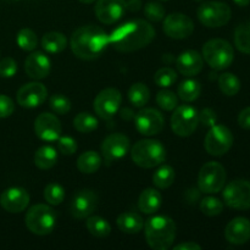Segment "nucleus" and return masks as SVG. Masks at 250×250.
<instances>
[{
	"label": "nucleus",
	"instance_id": "37998d69",
	"mask_svg": "<svg viewBox=\"0 0 250 250\" xmlns=\"http://www.w3.org/2000/svg\"><path fill=\"white\" fill-rule=\"evenodd\" d=\"M58 149L63 155H73L77 151V142L71 137H59Z\"/></svg>",
	"mask_w": 250,
	"mask_h": 250
},
{
	"label": "nucleus",
	"instance_id": "ea45409f",
	"mask_svg": "<svg viewBox=\"0 0 250 250\" xmlns=\"http://www.w3.org/2000/svg\"><path fill=\"white\" fill-rule=\"evenodd\" d=\"M156 103L159 106L165 111H172L173 109L177 107L178 104V98L171 90H160L156 95Z\"/></svg>",
	"mask_w": 250,
	"mask_h": 250
},
{
	"label": "nucleus",
	"instance_id": "4c0bfd02",
	"mask_svg": "<svg viewBox=\"0 0 250 250\" xmlns=\"http://www.w3.org/2000/svg\"><path fill=\"white\" fill-rule=\"evenodd\" d=\"M200 211L207 216H217L224 210V204L220 199L215 197H207L200 202Z\"/></svg>",
	"mask_w": 250,
	"mask_h": 250
},
{
	"label": "nucleus",
	"instance_id": "473e14b6",
	"mask_svg": "<svg viewBox=\"0 0 250 250\" xmlns=\"http://www.w3.org/2000/svg\"><path fill=\"white\" fill-rule=\"evenodd\" d=\"M234 45L242 53L250 54V22L237 27L234 31Z\"/></svg>",
	"mask_w": 250,
	"mask_h": 250
},
{
	"label": "nucleus",
	"instance_id": "603ef678",
	"mask_svg": "<svg viewBox=\"0 0 250 250\" xmlns=\"http://www.w3.org/2000/svg\"><path fill=\"white\" fill-rule=\"evenodd\" d=\"M238 6H248L250 4V0H233Z\"/></svg>",
	"mask_w": 250,
	"mask_h": 250
},
{
	"label": "nucleus",
	"instance_id": "c9c22d12",
	"mask_svg": "<svg viewBox=\"0 0 250 250\" xmlns=\"http://www.w3.org/2000/svg\"><path fill=\"white\" fill-rule=\"evenodd\" d=\"M17 45L24 51H33L38 45L37 34L29 28H22L16 37Z\"/></svg>",
	"mask_w": 250,
	"mask_h": 250
},
{
	"label": "nucleus",
	"instance_id": "b1692460",
	"mask_svg": "<svg viewBox=\"0 0 250 250\" xmlns=\"http://www.w3.org/2000/svg\"><path fill=\"white\" fill-rule=\"evenodd\" d=\"M161 204H163V195L154 188H146L139 195L138 208L144 214H154L160 209Z\"/></svg>",
	"mask_w": 250,
	"mask_h": 250
},
{
	"label": "nucleus",
	"instance_id": "c03bdc74",
	"mask_svg": "<svg viewBox=\"0 0 250 250\" xmlns=\"http://www.w3.org/2000/svg\"><path fill=\"white\" fill-rule=\"evenodd\" d=\"M17 63L12 58H4L0 61V77L11 78L16 75Z\"/></svg>",
	"mask_w": 250,
	"mask_h": 250
},
{
	"label": "nucleus",
	"instance_id": "20e7f679",
	"mask_svg": "<svg viewBox=\"0 0 250 250\" xmlns=\"http://www.w3.org/2000/svg\"><path fill=\"white\" fill-rule=\"evenodd\" d=\"M131 158L139 167L153 168L165 161L166 150L159 141L143 139L134 144L131 150Z\"/></svg>",
	"mask_w": 250,
	"mask_h": 250
},
{
	"label": "nucleus",
	"instance_id": "f8f14e48",
	"mask_svg": "<svg viewBox=\"0 0 250 250\" xmlns=\"http://www.w3.org/2000/svg\"><path fill=\"white\" fill-rule=\"evenodd\" d=\"M122 103V95L116 88H105L94 99L95 114L103 120H110L117 114Z\"/></svg>",
	"mask_w": 250,
	"mask_h": 250
},
{
	"label": "nucleus",
	"instance_id": "ddd939ff",
	"mask_svg": "<svg viewBox=\"0 0 250 250\" xmlns=\"http://www.w3.org/2000/svg\"><path fill=\"white\" fill-rule=\"evenodd\" d=\"M164 32L172 39H186L194 32V23L189 16L185 14H171L164 20Z\"/></svg>",
	"mask_w": 250,
	"mask_h": 250
},
{
	"label": "nucleus",
	"instance_id": "393cba45",
	"mask_svg": "<svg viewBox=\"0 0 250 250\" xmlns=\"http://www.w3.org/2000/svg\"><path fill=\"white\" fill-rule=\"evenodd\" d=\"M117 227L120 229V231L124 232V233L128 234H134L138 233L142 231V229L144 227V221L142 219L141 215H138L137 212L128 211L124 212V214L120 215L117 217Z\"/></svg>",
	"mask_w": 250,
	"mask_h": 250
},
{
	"label": "nucleus",
	"instance_id": "a18cd8bd",
	"mask_svg": "<svg viewBox=\"0 0 250 250\" xmlns=\"http://www.w3.org/2000/svg\"><path fill=\"white\" fill-rule=\"evenodd\" d=\"M15 110V104L11 98L0 94V119H6L11 116Z\"/></svg>",
	"mask_w": 250,
	"mask_h": 250
},
{
	"label": "nucleus",
	"instance_id": "412c9836",
	"mask_svg": "<svg viewBox=\"0 0 250 250\" xmlns=\"http://www.w3.org/2000/svg\"><path fill=\"white\" fill-rule=\"evenodd\" d=\"M51 70L50 59L42 51H33L24 61V71L33 80H43L48 77Z\"/></svg>",
	"mask_w": 250,
	"mask_h": 250
},
{
	"label": "nucleus",
	"instance_id": "6e6d98bb",
	"mask_svg": "<svg viewBox=\"0 0 250 250\" xmlns=\"http://www.w3.org/2000/svg\"><path fill=\"white\" fill-rule=\"evenodd\" d=\"M163 1H165V0H163Z\"/></svg>",
	"mask_w": 250,
	"mask_h": 250
},
{
	"label": "nucleus",
	"instance_id": "09e8293b",
	"mask_svg": "<svg viewBox=\"0 0 250 250\" xmlns=\"http://www.w3.org/2000/svg\"><path fill=\"white\" fill-rule=\"evenodd\" d=\"M175 250H200L202 247L199 244L194 243V242H185V243L177 244V246L173 247Z\"/></svg>",
	"mask_w": 250,
	"mask_h": 250
},
{
	"label": "nucleus",
	"instance_id": "9b49d317",
	"mask_svg": "<svg viewBox=\"0 0 250 250\" xmlns=\"http://www.w3.org/2000/svg\"><path fill=\"white\" fill-rule=\"evenodd\" d=\"M222 197L227 207L232 209H250V182L247 180L232 181L225 187Z\"/></svg>",
	"mask_w": 250,
	"mask_h": 250
},
{
	"label": "nucleus",
	"instance_id": "5fc2aeb1",
	"mask_svg": "<svg viewBox=\"0 0 250 250\" xmlns=\"http://www.w3.org/2000/svg\"><path fill=\"white\" fill-rule=\"evenodd\" d=\"M194 1H202V0H194Z\"/></svg>",
	"mask_w": 250,
	"mask_h": 250
},
{
	"label": "nucleus",
	"instance_id": "4be33fe9",
	"mask_svg": "<svg viewBox=\"0 0 250 250\" xmlns=\"http://www.w3.org/2000/svg\"><path fill=\"white\" fill-rule=\"evenodd\" d=\"M225 237L236 246L246 244L250 239V221L246 217H236L226 226Z\"/></svg>",
	"mask_w": 250,
	"mask_h": 250
},
{
	"label": "nucleus",
	"instance_id": "a19ab883",
	"mask_svg": "<svg viewBox=\"0 0 250 250\" xmlns=\"http://www.w3.org/2000/svg\"><path fill=\"white\" fill-rule=\"evenodd\" d=\"M50 107L55 114L66 115L71 110V102L65 95L55 94L50 98Z\"/></svg>",
	"mask_w": 250,
	"mask_h": 250
},
{
	"label": "nucleus",
	"instance_id": "f704fd0d",
	"mask_svg": "<svg viewBox=\"0 0 250 250\" xmlns=\"http://www.w3.org/2000/svg\"><path fill=\"white\" fill-rule=\"evenodd\" d=\"M73 126L81 133H90L98 128V120L89 112H80L73 120Z\"/></svg>",
	"mask_w": 250,
	"mask_h": 250
},
{
	"label": "nucleus",
	"instance_id": "8fccbe9b",
	"mask_svg": "<svg viewBox=\"0 0 250 250\" xmlns=\"http://www.w3.org/2000/svg\"><path fill=\"white\" fill-rule=\"evenodd\" d=\"M199 192H200V189L198 190V189H195V188L188 190V192L186 193V199H187V202L193 203V204H194V203L199 199Z\"/></svg>",
	"mask_w": 250,
	"mask_h": 250
},
{
	"label": "nucleus",
	"instance_id": "f03ea898",
	"mask_svg": "<svg viewBox=\"0 0 250 250\" xmlns=\"http://www.w3.org/2000/svg\"><path fill=\"white\" fill-rule=\"evenodd\" d=\"M70 45L76 58L85 61L95 60L109 45V34L92 24L80 27L71 36Z\"/></svg>",
	"mask_w": 250,
	"mask_h": 250
},
{
	"label": "nucleus",
	"instance_id": "1a4fd4ad",
	"mask_svg": "<svg viewBox=\"0 0 250 250\" xmlns=\"http://www.w3.org/2000/svg\"><path fill=\"white\" fill-rule=\"evenodd\" d=\"M199 125V112L190 105H181L176 107L171 116V128L180 137H189Z\"/></svg>",
	"mask_w": 250,
	"mask_h": 250
},
{
	"label": "nucleus",
	"instance_id": "2eb2a0df",
	"mask_svg": "<svg viewBox=\"0 0 250 250\" xmlns=\"http://www.w3.org/2000/svg\"><path fill=\"white\" fill-rule=\"evenodd\" d=\"M98 205V197L93 190L81 189L73 195L70 211L75 219L83 220L89 217L95 211Z\"/></svg>",
	"mask_w": 250,
	"mask_h": 250
},
{
	"label": "nucleus",
	"instance_id": "39448f33",
	"mask_svg": "<svg viewBox=\"0 0 250 250\" xmlns=\"http://www.w3.org/2000/svg\"><path fill=\"white\" fill-rule=\"evenodd\" d=\"M24 222L29 231L37 236L51 233L56 226V214L53 208L46 204L33 205L27 211Z\"/></svg>",
	"mask_w": 250,
	"mask_h": 250
},
{
	"label": "nucleus",
	"instance_id": "e433bc0d",
	"mask_svg": "<svg viewBox=\"0 0 250 250\" xmlns=\"http://www.w3.org/2000/svg\"><path fill=\"white\" fill-rule=\"evenodd\" d=\"M44 199L50 205H60L65 199V189L59 183H49L44 189Z\"/></svg>",
	"mask_w": 250,
	"mask_h": 250
},
{
	"label": "nucleus",
	"instance_id": "dca6fc26",
	"mask_svg": "<svg viewBox=\"0 0 250 250\" xmlns=\"http://www.w3.org/2000/svg\"><path fill=\"white\" fill-rule=\"evenodd\" d=\"M46 95H48V89L43 83L31 82L20 88L16 94V99L20 106L33 109L45 102Z\"/></svg>",
	"mask_w": 250,
	"mask_h": 250
},
{
	"label": "nucleus",
	"instance_id": "c85d7f7f",
	"mask_svg": "<svg viewBox=\"0 0 250 250\" xmlns=\"http://www.w3.org/2000/svg\"><path fill=\"white\" fill-rule=\"evenodd\" d=\"M85 226L89 233L97 238H105L111 233V226L105 219L100 216H89L87 217Z\"/></svg>",
	"mask_w": 250,
	"mask_h": 250
},
{
	"label": "nucleus",
	"instance_id": "6e6552de",
	"mask_svg": "<svg viewBox=\"0 0 250 250\" xmlns=\"http://www.w3.org/2000/svg\"><path fill=\"white\" fill-rule=\"evenodd\" d=\"M198 19L200 23L209 28H219L231 20V7L221 1L203 2L198 9Z\"/></svg>",
	"mask_w": 250,
	"mask_h": 250
},
{
	"label": "nucleus",
	"instance_id": "79ce46f5",
	"mask_svg": "<svg viewBox=\"0 0 250 250\" xmlns=\"http://www.w3.org/2000/svg\"><path fill=\"white\" fill-rule=\"evenodd\" d=\"M144 14H146V19L150 20V21L160 22L165 17V9L160 2L150 1L144 7Z\"/></svg>",
	"mask_w": 250,
	"mask_h": 250
},
{
	"label": "nucleus",
	"instance_id": "a211bd4d",
	"mask_svg": "<svg viewBox=\"0 0 250 250\" xmlns=\"http://www.w3.org/2000/svg\"><path fill=\"white\" fill-rule=\"evenodd\" d=\"M61 122L54 114L43 112L38 115L34 121V132L37 136L45 142L58 141L61 136Z\"/></svg>",
	"mask_w": 250,
	"mask_h": 250
},
{
	"label": "nucleus",
	"instance_id": "f3484780",
	"mask_svg": "<svg viewBox=\"0 0 250 250\" xmlns=\"http://www.w3.org/2000/svg\"><path fill=\"white\" fill-rule=\"evenodd\" d=\"M131 148L128 137L121 133H112L103 141L102 153L107 163H112L126 156Z\"/></svg>",
	"mask_w": 250,
	"mask_h": 250
},
{
	"label": "nucleus",
	"instance_id": "72a5a7b5",
	"mask_svg": "<svg viewBox=\"0 0 250 250\" xmlns=\"http://www.w3.org/2000/svg\"><path fill=\"white\" fill-rule=\"evenodd\" d=\"M219 87L225 95L233 97L241 89V81L233 73H222L219 77Z\"/></svg>",
	"mask_w": 250,
	"mask_h": 250
},
{
	"label": "nucleus",
	"instance_id": "4468645a",
	"mask_svg": "<svg viewBox=\"0 0 250 250\" xmlns=\"http://www.w3.org/2000/svg\"><path fill=\"white\" fill-rule=\"evenodd\" d=\"M165 126V119L163 114L156 109L146 107L142 109L136 115V127L143 136H155L163 131Z\"/></svg>",
	"mask_w": 250,
	"mask_h": 250
},
{
	"label": "nucleus",
	"instance_id": "0eeeda50",
	"mask_svg": "<svg viewBox=\"0 0 250 250\" xmlns=\"http://www.w3.org/2000/svg\"><path fill=\"white\" fill-rule=\"evenodd\" d=\"M226 183V170L221 164L210 161L203 165L198 175V186L200 192L207 194L219 193Z\"/></svg>",
	"mask_w": 250,
	"mask_h": 250
},
{
	"label": "nucleus",
	"instance_id": "864d4df0",
	"mask_svg": "<svg viewBox=\"0 0 250 250\" xmlns=\"http://www.w3.org/2000/svg\"><path fill=\"white\" fill-rule=\"evenodd\" d=\"M81 2H83V4H92V2H94L95 0H80Z\"/></svg>",
	"mask_w": 250,
	"mask_h": 250
},
{
	"label": "nucleus",
	"instance_id": "c756f323",
	"mask_svg": "<svg viewBox=\"0 0 250 250\" xmlns=\"http://www.w3.org/2000/svg\"><path fill=\"white\" fill-rule=\"evenodd\" d=\"M128 99L133 106L143 107L150 99L149 88L144 83H134L128 90Z\"/></svg>",
	"mask_w": 250,
	"mask_h": 250
},
{
	"label": "nucleus",
	"instance_id": "3c124183",
	"mask_svg": "<svg viewBox=\"0 0 250 250\" xmlns=\"http://www.w3.org/2000/svg\"><path fill=\"white\" fill-rule=\"evenodd\" d=\"M142 7L141 0H127L126 1V10L128 11H138Z\"/></svg>",
	"mask_w": 250,
	"mask_h": 250
},
{
	"label": "nucleus",
	"instance_id": "bb28decb",
	"mask_svg": "<svg viewBox=\"0 0 250 250\" xmlns=\"http://www.w3.org/2000/svg\"><path fill=\"white\" fill-rule=\"evenodd\" d=\"M58 163V153L50 146H43L34 154V164L41 170H49Z\"/></svg>",
	"mask_w": 250,
	"mask_h": 250
},
{
	"label": "nucleus",
	"instance_id": "6ab92c4d",
	"mask_svg": "<svg viewBox=\"0 0 250 250\" xmlns=\"http://www.w3.org/2000/svg\"><path fill=\"white\" fill-rule=\"evenodd\" d=\"M94 11L102 23L112 24L124 16L126 11V1L125 0H98Z\"/></svg>",
	"mask_w": 250,
	"mask_h": 250
},
{
	"label": "nucleus",
	"instance_id": "cd10ccee",
	"mask_svg": "<svg viewBox=\"0 0 250 250\" xmlns=\"http://www.w3.org/2000/svg\"><path fill=\"white\" fill-rule=\"evenodd\" d=\"M102 166V158L97 151H85L81 154L80 158L77 159V167L78 170L85 175H92L97 172Z\"/></svg>",
	"mask_w": 250,
	"mask_h": 250
},
{
	"label": "nucleus",
	"instance_id": "de8ad7c7",
	"mask_svg": "<svg viewBox=\"0 0 250 250\" xmlns=\"http://www.w3.org/2000/svg\"><path fill=\"white\" fill-rule=\"evenodd\" d=\"M238 124L242 128L250 129V107L242 110L238 116Z\"/></svg>",
	"mask_w": 250,
	"mask_h": 250
},
{
	"label": "nucleus",
	"instance_id": "aec40b11",
	"mask_svg": "<svg viewBox=\"0 0 250 250\" xmlns=\"http://www.w3.org/2000/svg\"><path fill=\"white\" fill-rule=\"evenodd\" d=\"M29 194L24 188L11 187L0 194V205L7 212L17 214L28 207Z\"/></svg>",
	"mask_w": 250,
	"mask_h": 250
},
{
	"label": "nucleus",
	"instance_id": "f257e3e1",
	"mask_svg": "<svg viewBox=\"0 0 250 250\" xmlns=\"http://www.w3.org/2000/svg\"><path fill=\"white\" fill-rule=\"evenodd\" d=\"M155 38V29L144 20H131L120 24L109 36V44L121 53L141 50Z\"/></svg>",
	"mask_w": 250,
	"mask_h": 250
},
{
	"label": "nucleus",
	"instance_id": "7c9ffc66",
	"mask_svg": "<svg viewBox=\"0 0 250 250\" xmlns=\"http://www.w3.org/2000/svg\"><path fill=\"white\" fill-rule=\"evenodd\" d=\"M200 92H202V87L200 83L195 80H186L178 85V97L183 100V102H194L199 98Z\"/></svg>",
	"mask_w": 250,
	"mask_h": 250
},
{
	"label": "nucleus",
	"instance_id": "9d476101",
	"mask_svg": "<svg viewBox=\"0 0 250 250\" xmlns=\"http://www.w3.org/2000/svg\"><path fill=\"white\" fill-rule=\"evenodd\" d=\"M233 134L224 125H214L210 127L204 141L205 150L212 156H222L232 148Z\"/></svg>",
	"mask_w": 250,
	"mask_h": 250
},
{
	"label": "nucleus",
	"instance_id": "5701e85b",
	"mask_svg": "<svg viewBox=\"0 0 250 250\" xmlns=\"http://www.w3.org/2000/svg\"><path fill=\"white\" fill-rule=\"evenodd\" d=\"M204 60L197 50H187L180 54L176 60V67L183 76H195L203 70Z\"/></svg>",
	"mask_w": 250,
	"mask_h": 250
},
{
	"label": "nucleus",
	"instance_id": "58836bf2",
	"mask_svg": "<svg viewBox=\"0 0 250 250\" xmlns=\"http://www.w3.org/2000/svg\"><path fill=\"white\" fill-rule=\"evenodd\" d=\"M154 81L159 87L167 88L177 81V73L171 67H163L156 71L154 75Z\"/></svg>",
	"mask_w": 250,
	"mask_h": 250
},
{
	"label": "nucleus",
	"instance_id": "2f4dec72",
	"mask_svg": "<svg viewBox=\"0 0 250 250\" xmlns=\"http://www.w3.org/2000/svg\"><path fill=\"white\" fill-rule=\"evenodd\" d=\"M175 182V170L170 165H163L153 176V183L159 189H166Z\"/></svg>",
	"mask_w": 250,
	"mask_h": 250
},
{
	"label": "nucleus",
	"instance_id": "423d86ee",
	"mask_svg": "<svg viewBox=\"0 0 250 250\" xmlns=\"http://www.w3.org/2000/svg\"><path fill=\"white\" fill-rule=\"evenodd\" d=\"M203 59L214 70H225L233 62V48L224 39H211L203 46Z\"/></svg>",
	"mask_w": 250,
	"mask_h": 250
},
{
	"label": "nucleus",
	"instance_id": "49530a36",
	"mask_svg": "<svg viewBox=\"0 0 250 250\" xmlns=\"http://www.w3.org/2000/svg\"><path fill=\"white\" fill-rule=\"evenodd\" d=\"M217 116L215 111L209 107H205L199 112V124H202L204 127H212L216 125Z\"/></svg>",
	"mask_w": 250,
	"mask_h": 250
},
{
	"label": "nucleus",
	"instance_id": "a878e982",
	"mask_svg": "<svg viewBox=\"0 0 250 250\" xmlns=\"http://www.w3.org/2000/svg\"><path fill=\"white\" fill-rule=\"evenodd\" d=\"M42 46L50 54L61 53L67 46V38L60 32H49L42 38Z\"/></svg>",
	"mask_w": 250,
	"mask_h": 250
},
{
	"label": "nucleus",
	"instance_id": "7ed1b4c3",
	"mask_svg": "<svg viewBox=\"0 0 250 250\" xmlns=\"http://www.w3.org/2000/svg\"><path fill=\"white\" fill-rule=\"evenodd\" d=\"M148 246L154 250H167L176 239V224L164 215L150 217L144 225Z\"/></svg>",
	"mask_w": 250,
	"mask_h": 250
}]
</instances>
